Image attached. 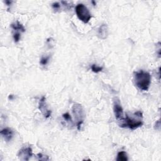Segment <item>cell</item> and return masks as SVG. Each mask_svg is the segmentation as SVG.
Segmentation results:
<instances>
[{
    "label": "cell",
    "instance_id": "8",
    "mask_svg": "<svg viewBox=\"0 0 161 161\" xmlns=\"http://www.w3.org/2000/svg\"><path fill=\"white\" fill-rule=\"evenodd\" d=\"M1 135H2V137L4 138V139L6 141V142H9V141H10L13 137V133L11 129L8 128H6V129H3L1 131Z\"/></svg>",
    "mask_w": 161,
    "mask_h": 161
},
{
    "label": "cell",
    "instance_id": "12",
    "mask_svg": "<svg viewBox=\"0 0 161 161\" xmlns=\"http://www.w3.org/2000/svg\"><path fill=\"white\" fill-rule=\"evenodd\" d=\"M49 58H50L49 57H42L41 59V60H40V64H41L43 65H46L49 62Z\"/></svg>",
    "mask_w": 161,
    "mask_h": 161
},
{
    "label": "cell",
    "instance_id": "3",
    "mask_svg": "<svg viewBox=\"0 0 161 161\" xmlns=\"http://www.w3.org/2000/svg\"><path fill=\"white\" fill-rule=\"evenodd\" d=\"M76 13L78 18L85 23H88L91 18L89 10L83 4H78L76 6Z\"/></svg>",
    "mask_w": 161,
    "mask_h": 161
},
{
    "label": "cell",
    "instance_id": "9",
    "mask_svg": "<svg viewBox=\"0 0 161 161\" xmlns=\"http://www.w3.org/2000/svg\"><path fill=\"white\" fill-rule=\"evenodd\" d=\"M11 27L13 29V30L16 31V32H18V31H20L22 32H25V31L24 26L19 22H17L16 23L11 24Z\"/></svg>",
    "mask_w": 161,
    "mask_h": 161
},
{
    "label": "cell",
    "instance_id": "4",
    "mask_svg": "<svg viewBox=\"0 0 161 161\" xmlns=\"http://www.w3.org/2000/svg\"><path fill=\"white\" fill-rule=\"evenodd\" d=\"M113 111L116 118L118 120L122 121L123 119V110L121 106L119 101H115L113 106Z\"/></svg>",
    "mask_w": 161,
    "mask_h": 161
},
{
    "label": "cell",
    "instance_id": "11",
    "mask_svg": "<svg viewBox=\"0 0 161 161\" xmlns=\"http://www.w3.org/2000/svg\"><path fill=\"white\" fill-rule=\"evenodd\" d=\"M91 68L92 71L94 72H95V73H98L101 71H102V70H103L102 67H99L96 64H93L91 67Z\"/></svg>",
    "mask_w": 161,
    "mask_h": 161
},
{
    "label": "cell",
    "instance_id": "10",
    "mask_svg": "<svg viewBox=\"0 0 161 161\" xmlns=\"http://www.w3.org/2000/svg\"><path fill=\"white\" fill-rule=\"evenodd\" d=\"M128 156H127V153L124 151H121L118 152L117 155V160L118 161H126L128 160Z\"/></svg>",
    "mask_w": 161,
    "mask_h": 161
},
{
    "label": "cell",
    "instance_id": "14",
    "mask_svg": "<svg viewBox=\"0 0 161 161\" xmlns=\"http://www.w3.org/2000/svg\"><path fill=\"white\" fill-rule=\"evenodd\" d=\"M62 117L67 121H71V115H69V114L68 113H64L62 115Z\"/></svg>",
    "mask_w": 161,
    "mask_h": 161
},
{
    "label": "cell",
    "instance_id": "13",
    "mask_svg": "<svg viewBox=\"0 0 161 161\" xmlns=\"http://www.w3.org/2000/svg\"><path fill=\"white\" fill-rule=\"evenodd\" d=\"M20 37H21V35L19 32H15L13 35V39H14V41L15 42H18L19 40L20 39Z\"/></svg>",
    "mask_w": 161,
    "mask_h": 161
},
{
    "label": "cell",
    "instance_id": "6",
    "mask_svg": "<svg viewBox=\"0 0 161 161\" xmlns=\"http://www.w3.org/2000/svg\"><path fill=\"white\" fill-rule=\"evenodd\" d=\"M45 100H46V99L45 97H42V99L40 100L39 105H38V109L42 112L44 117L46 118H47L50 117L51 115V111L47 108V106L45 105Z\"/></svg>",
    "mask_w": 161,
    "mask_h": 161
},
{
    "label": "cell",
    "instance_id": "1",
    "mask_svg": "<svg viewBox=\"0 0 161 161\" xmlns=\"http://www.w3.org/2000/svg\"><path fill=\"white\" fill-rule=\"evenodd\" d=\"M134 117H130L128 115H126V117L122 120L123 123L120 125L123 128H129L131 130H135L143 125L142 113L138 111L133 114Z\"/></svg>",
    "mask_w": 161,
    "mask_h": 161
},
{
    "label": "cell",
    "instance_id": "7",
    "mask_svg": "<svg viewBox=\"0 0 161 161\" xmlns=\"http://www.w3.org/2000/svg\"><path fill=\"white\" fill-rule=\"evenodd\" d=\"M108 34V26L106 25L103 24L100 26V27L98 29V35L99 38L102 39H105Z\"/></svg>",
    "mask_w": 161,
    "mask_h": 161
},
{
    "label": "cell",
    "instance_id": "2",
    "mask_svg": "<svg viewBox=\"0 0 161 161\" xmlns=\"http://www.w3.org/2000/svg\"><path fill=\"white\" fill-rule=\"evenodd\" d=\"M134 81L140 90L148 91L151 83V76L149 72L140 70L134 72Z\"/></svg>",
    "mask_w": 161,
    "mask_h": 161
},
{
    "label": "cell",
    "instance_id": "16",
    "mask_svg": "<svg viewBox=\"0 0 161 161\" xmlns=\"http://www.w3.org/2000/svg\"><path fill=\"white\" fill-rule=\"evenodd\" d=\"M52 7L53 9L57 10L60 8V5L59 3H54L52 4Z\"/></svg>",
    "mask_w": 161,
    "mask_h": 161
},
{
    "label": "cell",
    "instance_id": "5",
    "mask_svg": "<svg viewBox=\"0 0 161 161\" xmlns=\"http://www.w3.org/2000/svg\"><path fill=\"white\" fill-rule=\"evenodd\" d=\"M32 149L31 147H24L21 150H20L18 156L21 160H29V159L32 156Z\"/></svg>",
    "mask_w": 161,
    "mask_h": 161
},
{
    "label": "cell",
    "instance_id": "15",
    "mask_svg": "<svg viewBox=\"0 0 161 161\" xmlns=\"http://www.w3.org/2000/svg\"><path fill=\"white\" fill-rule=\"evenodd\" d=\"M37 157H38V160H49L48 158H45V156H43L42 153H38L37 154Z\"/></svg>",
    "mask_w": 161,
    "mask_h": 161
}]
</instances>
